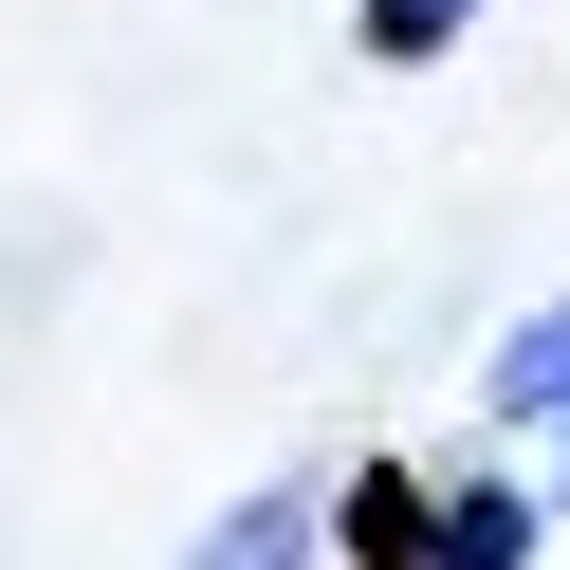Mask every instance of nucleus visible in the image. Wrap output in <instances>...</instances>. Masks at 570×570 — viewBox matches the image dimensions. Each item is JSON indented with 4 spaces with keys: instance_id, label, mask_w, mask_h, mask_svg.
I'll use <instances>...</instances> for the list:
<instances>
[{
    "instance_id": "1",
    "label": "nucleus",
    "mask_w": 570,
    "mask_h": 570,
    "mask_svg": "<svg viewBox=\"0 0 570 570\" xmlns=\"http://www.w3.org/2000/svg\"><path fill=\"white\" fill-rule=\"evenodd\" d=\"M533 533H552V497L497 479V460H460V479L368 460V479L332 497V552H350V570H533Z\"/></svg>"
},
{
    "instance_id": "2",
    "label": "nucleus",
    "mask_w": 570,
    "mask_h": 570,
    "mask_svg": "<svg viewBox=\"0 0 570 570\" xmlns=\"http://www.w3.org/2000/svg\"><path fill=\"white\" fill-rule=\"evenodd\" d=\"M185 570H332V497H295V479H258V497H222Z\"/></svg>"
},
{
    "instance_id": "3",
    "label": "nucleus",
    "mask_w": 570,
    "mask_h": 570,
    "mask_svg": "<svg viewBox=\"0 0 570 570\" xmlns=\"http://www.w3.org/2000/svg\"><path fill=\"white\" fill-rule=\"evenodd\" d=\"M479 405H497V423H533V442H552V423H570V295L497 332V368H479Z\"/></svg>"
},
{
    "instance_id": "4",
    "label": "nucleus",
    "mask_w": 570,
    "mask_h": 570,
    "mask_svg": "<svg viewBox=\"0 0 570 570\" xmlns=\"http://www.w3.org/2000/svg\"><path fill=\"white\" fill-rule=\"evenodd\" d=\"M350 38H368L386 75H423V56H460V38H479V0H368Z\"/></svg>"
},
{
    "instance_id": "5",
    "label": "nucleus",
    "mask_w": 570,
    "mask_h": 570,
    "mask_svg": "<svg viewBox=\"0 0 570 570\" xmlns=\"http://www.w3.org/2000/svg\"><path fill=\"white\" fill-rule=\"evenodd\" d=\"M533 497H552V515H570V423H552V479H533Z\"/></svg>"
}]
</instances>
